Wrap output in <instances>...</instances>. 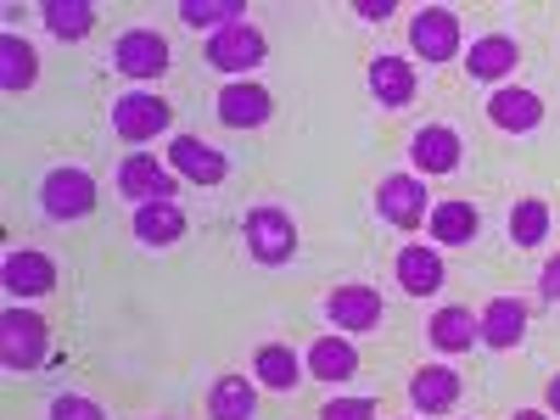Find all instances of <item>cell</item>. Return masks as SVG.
I'll return each instance as SVG.
<instances>
[{
    "mask_svg": "<svg viewBox=\"0 0 560 420\" xmlns=\"http://www.w3.org/2000/svg\"><path fill=\"white\" fill-rule=\"evenodd\" d=\"M427 337L443 353H471V342H482V325H477L471 308H438L432 325H427Z\"/></svg>",
    "mask_w": 560,
    "mask_h": 420,
    "instance_id": "cell-26",
    "label": "cell"
},
{
    "mask_svg": "<svg viewBox=\"0 0 560 420\" xmlns=\"http://www.w3.org/2000/svg\"><path fill=\"white\" fill-rule=\"evenodd\" d=\"M118 197H129L135 208L147 202H174L179 197V174L168 163H158L152 152H129L118 163Z\"/></svg>",
    "mask_w": 560,
    "mask_h": 420,
    "instance_id": "cell-6",
    "label": "cell"
},
{
    "mask_svg": "<svg viewBox=\"0 0 560 420\" xmlns=\"http://www.w3.org/2000/svg\"><path fill=\"white\" fill-rule=\"evenodd\" d=\"M488 118L504 135H533L544 124V96L538 90H522V84H499L488 96Z\"/></svg>",
    "mask_w": 560,
    "mask_h": 420,
    "instance_id": "cell-13",
    "label": "cell"
},
{
    "mask_svg": "<svg viewBox=\"0 0 560 420\" xmlns=\"http://www.w3.org/2000/svg\"><path fill=\"white\" fill-rule=\"evenodd\" d=\"M113 68L124 73V79H163L168 73V39L158 34V28H129V34H118V45H113Z\"/></svg>",
    "mask_w": 560,
    "mask_h": 420,
    "instance_id": "cell-8",
    "label": "cell"
},
{
    "mask_svg": "<svg viewBox=\"0 0 560 420\" xmlns=\"http://www.w3.org/2000/svg\"><path fill=\"white\" fill-rule=\"evenodd\" d=\"M269 113H275V96L264 84H253V79H230L219 90V124L224 129H264Z\"/></svg>",
    "mask_w": 560,
    "mask_h": 420,
    "instance_id": "cell-12",
    "label": "cell"
},
{
    "mask_svg": "<svg viewBox=\"0 0 560 420\" xmlns=\"http://www.w3.org/2000/svg\"><path fill=\"white\" fill-rule=\"evenodd\" d=\"M303 370H308L314 382H353V376H359V348H353V337H319V342L308 348Z\"/></svg>",
    "mask_w": 560,
    "mask_h": 420,
    "instance_id": "cell-22",
    "label": "cell"
},
{
    "mask_svg": "<svg viewBox=\"0 0 560 420\" xmlns=\"http://www.w3.org/2000/svg\"><path fill=\"white\" fill-rule=\"evenodd\" d=\"M409 51L438 68V62H454L459 57V12L454 7H420L409 18Z\"/></svg>",
    "mask_w": 560,
    "mask_h": 420,
    "instance_id": "cell-5",
    "label": "cell"
},
{
    "mask_svg": "<svg viewBox=\"0 0 560 420\" xmlns=\"http://www.w3.org/2000/svg\"><path fill=\"white\" fill-rule=\"evenodd\" d=\"M45 348H51V325H45L34 308L12 303L0 314V364L12 370V376H28L34 364H45Z\"/></svg>",
    "mask_w": 560,
    "mask_h": 420,
    "instance_id": "cell-1",
    "label": "cell"
},
{
    "mask_svg": "<svg viewBox=\"0 0 560 420\" xmlns=\"http://www.w3.org/2000/svg\"><path fill=\"white\" fill-rule=\"evenodd\" d=\"M51 420H107V409L84 393H62V398H51Z\"/></svg>",
    "mask_w": 560,
    "mask_h": 420,
    "instance_id": "cell-31",
    "label": "cell"
},
{
    "mask_svg": "<svg viewBox=\"0 0 560 420\" xmlns=\"http://www.w3.org/2000/svg\"><path fill=\"white\" fill-rule=\"evenodd\" d=\"M510 242H516V247H538V242H549V202L522 197L516 208H510Z\"/></svg>",
    "mask_w": 560,
    "mask_h": 420,
    "instance_id": "cell-30",
    "label": "cell"
},
{
    "mask_svg": "<svg viewBox=\"0 0 560 420\" xmlns=\"http://www.w3.org/2000/svg\"><path fill=\"white\" fill-rule=\"evenodd\" d=\"M398 287L409 298H438L443 292V253L427 247V242H415L398 253Z\"/></svg>",
    "mask_w": 560,
    "mask_h": 420,
    "instance_id": "cell-19",
    "label": "cell"
},
{
    "mask_svg": "<svg viewBox=\"0 0 560 420\" xmlns=\"http://www.w3.org/2000/svg\"><path fill=\"white\" fill-rule=\"evenodd\" d=\"M39 23L68 45V39H84L90 28H96V7H90V0H45Z\"/></svg>",
    "mask_w": 560,
    "mask_h": 420,
    "instance_id": "cell-29",
    "label": "cell"
},
{
    "mask_svg": "<svg viewBox=\"0 0 560 420\" xmlns=\"http://www.w3.org/2000/svg\"><path fill=\"white\" fill-rule=\"evenodd\" d=\"M39 208H45V219H57V224L84 219L90 208H96V174L90 168H51L45 185H39Z\"/></svg>",
    "mask_w": 560,
    "mask_h": 420,
    "instance_id": "cell-4",
    "label": "cell"
},
{
    "mask_svg": "<svg viewBox=\"0 0 560 420\" xmlns=\"http://www.w3.org/2000/svg\"><path fill=\"white\" fill-rule=\"evenodd\" d=\"M0 280H7V292L12 303H28V298H45V292H57V264L23 247V253H7V269H0Z\"/></svg>",
    "mask_w": 560,
    "mask_h": 420,
    "instance_id": "cell-14",
    "label": "cell"
},
{
    "mask_svg": "<svg viewBox=\"0 0 560 420\" xmlns=\"http://www.w3.org/2000/svg\"><path fill=\"white\" fill-rule=\"evenodd\" d=\"M135 242H147V247H174L185 236V208L179 202H147V208H135Z\"/></svg>",
    "mask_w": 560,
    "mask_h": 420,
    "instance_id": "cell-23",
    "label": "cell"
},
{
    "mask_svg": "<svg viewBox=\"0 0 560 420\" xmlns=\"http://www.w3.org/2000/svg\"><path fill=\"white\" fill-rule=\"evenodd\" d=\"M376 213L393 224V230H415L432 219V202H427V179L420 174H387L376 185Z\"/></svg>",
    "mask_w": 560,
    "mask_h": 420,
    "instance_id": "cell-7",
    "label": "cell"
},
{
    "mask_svg": "<svg viewBox=\"0 0 560 420\" xmlns=\"http://www.w3.org/2000/svg\"><path fill=\"white\" fill-rule=\"evenodd\" d=\"M39 79V57L23 34H0V90L7 96H23V90Z\"/></svg>",
    "mask_w": 560,
    "mask_h": 420,
    "instance_id": "cell-25",
    "label": "cell"
},
{
    "mask_svg": "<svg viewBox=\"0 0 560 420\" xmlns=\"http://www.w3.org/2000/svg\"><path fill=\"white\" fill-rule=\"evenodd\" d=\"M510 420H555V415H549V409H516Z\"/></svg>",
    "mask_w": 560,
    "mask_h": 420,
    "instance_id": "cell-35",
    "label": "cell"
},
{
    "mask_svg": "<svg viewBox=\"0 0 560 420\" xmlns=\"http://www.w3.org/2000/svg\"><path fill=\"white\" fill-rule=\"evenodd\" d=\"M516 62H522V45L510 34H482V39H471V51H465V73L482 79V84H499L504 73H516Z\"/></svg>",
    "mask_w": 560,
    "mask_h": 420,
    "instance_id": "cell-17",
    "label": "cell"
},
{
    "mask_svg": "<svg viewBox=\"0 0 560 420\" xmlns=\"http://www.w3.org/2000/svg\"><path fill=\"white\" fill-rule=\"evenodd\" d=\"M459 135L448 124H427V129H415L409 135V163L415 174H454L459 168Z\"/></svg>",
    "mask_w": 560,
    "mask_h": 420,
    "instance_id": "cell-15",
    "label": "cell"
},
{
    "mask_svg": "<svg viewBox=\"0 0 560 420\" xmlns=\"http://www.w3.org/2000/svg\"><path fill=\"white\" fill-rule=\"evenodd\" d=\"M179 23L197 28V34L208 28V39H213L230 23H247V7H242V0H179Z\"/></svg>",
    "mask_w": 560,
    "mask_h": 420,
    "instance_id": "cell-28",
    "label": "cell"
},
{
    "mask_svg": "<svg viewBox=\"0 0 560 420\" xmlns=\"http://www.w3.org/2000/svg\"><path fill=\"white\" fill-rule=\"evenodd\" d=\"M168 168L179 179H191V185H224L230 158L213 147V140H202V135H174L168 140Z\"/></svg>",
    "mask_w": 560,
    "mask_h": 420,
    "instance_id": "cell-11",
    "label": "cell"
},
{
    "mask_svg": "<svg viewBox=\"0 0 560 420\" xmlns=\"http://www.w3.org/2000/svg\"><path fill=\"white\" fill-rule=\"evenodd\" d=\"M459 370L454 364H420L415 376H409V404L420 409V415H448L454 404H459Z\"/></svg>",
    "mask_w": 560,
    "mask_h": 420,
    "instance_id": "cell-16",
    "label": "cell"
},
{
    "mask_svg": "<svg viewBox=\"0 0 560 420\" xmlns=\"http://www.w3.org/2000/svg\"><path fill=\"white\" fill-rule=\"evenodd\" d=\"M549 415H555V420H560V376H555V382H549Z\"/></svg>",
    "mask_w": 560,
    "mask_h": 420,
    "instance_id": "cell-36",
    "label": "cell"
},
{
    "mask_svg": "<svg viewBox=\"0 0 560 420\" xmlns=\"http://www.w3.org/2000/svg\"><path fill=\"white\" fill-rule=\"evenodd\" d=\"M264 57H269V39H264L258 23H230L224 34L208 39V62L219 73H253Z\"/></svg>",
    "mask_w": 560,
    "mask_h": 420,
    "instance_id": "cell-9",
    "label": "cell"
},
{
    "mask_svg": "<svg viewBox=\"0 0 560 420\" xmlns=\"http://www.w3.org/2000/svg\"><path fill=\"white\" fill-rule=\"evenodd\" d=\"M319 420H376V398H331Z\"/></svg>",
    "mask_w": 560,
    "mask_h": 420,
    "instance_id": "cell-32",
    "label": "cell"
},
{
    "mask_svg": "<svg viewBox=\"0 0 560 420\" xmlns=\"http://www.w3.org/2000/svg\"><path fill=\"white\" fill-rule=\"evenodd\" d=\"M258 415V382L253 376H219L208 387V420H253Z\"/></svg>",
    "mask_w": 560,
    "mask_h": 420,
    "instance_id": "cell-24",
    "label": "cell"
},
{
    "mask_svg": "<svg viewBox=\"0 0 560 420\" xmlns=\"http://www.w3.org/2000/svg\"><path fill=\"white\" fill-rule=\"evenodd\" d=\"M432 242L438 247H471L477 242V230H482V213L471 208V202H459V197H443V202H432Z\"/></svg>",
    "mask_w": 560,
    "mask_h": 420,
    "instance_id": "cell-21",
    "label": "cell"
},
{
    "mask_svg": "<svg viewBox=\"0 0 560 420\" xmlns=\"http://www.w3.org/2000/svg\"><path fill=\"white\" fill-rule=\"evenodd\" d=\"M477 325H482V342H488V348L510 353V348L527 337V303H522V298H493V303L477 314Z\"/></svg>",
    "mask_w": 560,
    "mask_h": 420,
    "instance_id": "cell-20",
    "label": "cell"
},
{
    "mask_svg": "<svg viewBox=\"0 0 560 420\" xmlns=\"http://www.w3.org/2000/svg\"><path fill=\"white\" fill-rule=\"evenodd\" d=\"M353 12H359V18H370V23H387V18H393V0H359Z\"/></svg>",
    "mask_w": 560,
    "mask_h": 420,
    "instance_id": "cell-34",
    "label": "cell"
},
{
    "mask_svg": "<svg viewBox=\"0 0 560 420\" xmlns=\"http://www.w3.org/2000/svg\"><path fill=\"white\" fill-rule=\"evenodd\" d=\"M538 292H544L549 303H560V253L544 264V275H538Z\"/></svg>",
    "mask_w": 560,
    "mask_h": 420,
    "instance_id": "cell-33",
    "label": "cell"
},
{
    "mask_svg": "<svg viewBox=\"0 0 560 420\" xmlns=\"http://www.w3.org/2000/svg\"><path fill=\"white\" fill-rule=\"evenodd\" d=\"M242 242H247V253L264 269H280V264H292V253H298V224H292V213H280V208H253L242 219Z\"/></svg>",
    "mask_w": 560,
    "mask_h": 420,
    "instance_id": "cell-3",
    "label": "cell"
},
{
    "mask_svg": "<svg viewBox=\"0 0 560 420\" xmlns=\"http://www.w3.org/2000/svg\"><path fill=\"white\" fill-rule=\"evenodd\" d=\"M370 96H376L387 113H404L415 102V62L382 51L376 62H370Z\"/></svg>",
    "mask_w": 560,
    "mask_h": 420,
    "instance_id": "cell-18",
    "label": "cell"
},
{
    "mask_svg": "<svg viewBox=\"0 0 560 420\" xmlns=\"http://www.w3.org/2000/svg\"><path fill=\"white\" fill-rule=\"evenodd\" d=\"M174 124V107L158 96V90H124V96L113 102V135L129 140V147H147V140L168 135Z\"/></svg>",
    "mask_w": 560,
    "mask_h": 420,
    "instance_id": "cell-2",
    "label": "cell"
},
{
    "mask_svg": "<svg viewBox=\"0 0 560 420\" xmlns=\"http://www.w3.org/2000/svg\"><path fill=\"white\" fill-rule=\"evenodd\" d=\"M253 376H258V387H269V393H292V387L303 382V359H298L287 342H264L258 359H253Z\"/></svg>",
    "mask_w": 560,
    "mask_h": 420,
    "instance_id": "cell-27",
    "label": "cell"
},
{
    "mask_svg": "<svg viewBox=\"0 0 560 420\" xmlns=\"http://www.w3.org/2000/svg\"><path fill=\"white\" fill-rule=\"evenodd\" d=\"M382 314H387V308H382V292H376V287H359V280H353V287H337L331 298H325V319L337 325V337L376 331Z\"/></svg>",
    "mask_w": 560,
    "mask_h": 420,
    "instance_id": "cell-10",
    "label": "cell"
}]
</instances>
